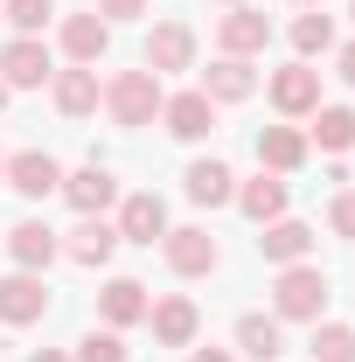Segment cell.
Returning <instances> with one entry per match:
<instances>
[{
	"instance_id": "obj_1",
	"label": "cell",
	"mask_w": 355,
	"mask_h": 362,
	"mask_svg": "<svg viewBox=\"0 0 355 362\" xmlns=\"http://www.w3.org/2000/svg\"><path fill=\"white\" fill-rule=\"evenodd\" d=\"M161 105H168V90H161V77H153L146 63H139V70H119V77L105 84V112H112V126H153Z\"/></svg>"
},
{
	"instance_id": "obj_2",
	"label": "cell",
	"mask_w": 355,
	"mask_h": 362,
	"mask_svg": "<svg viewBox=\"0 0 355 362\" xmlns=\"http://www.w3.org/2000/svg\"><path fill=\"white\" fill-rule=\"evenodd\" d=\"M272 314L279 320H320L327 314V272L320 265H279V279H272Z\"/></svg>"
},
{
	"instance_id": "obj_3",
	"label": "cell",
	"mask_w": 355,
	"mask_h": 362,
	"mask_svg": "<svg viewBox=\"0 0 355 362\" xmlns=\"http://www.w3.org/2000/svg\"><path fill=\"white\" fill-rule=\"evenodd\" d=\"M49 77H56V56H49L42 35H14L0 49V84L7 90H42Z\"/></svg>"
},
{
	"instance_id": "obj_4",
	"label": "cell",
	"mask_w": 355,
	"mask_h": 362,
	"mask_svg": "<svg viewBox=\"0 0 355 362\" xmlns=\"http://www.w3.org/2000/svg\"><path fill=\"white\" fill-rule=\"evenodd\" d=\"M161 251H168V265H175L181 279H209V272L223 265L216 237H209L202 223H181V230H168V237H161Z\"/></svg>"
},
{
	"instance_id": "obj_5",
	"label": "cell",
	"mask_w": 355,
	"mask_h": 362,
	"mask_svg": "<svg viewBox=\"0 0 355 362\" xmlns=\"http://www.w3.org/2000/svg\"><path fill=\"white\" fill-rule=\"evenodd\" d=\"M49 314V286H42V272H7L0 279V320L7 327H28V320H42Z\"/></svg>"
},
{
	"instance_id": "obj_6",
	"label": "cell",
	"mask_w": 355,
	"mask_h": 362,
	"mask_svg": "<svg viewBox=\"0 0 355 362\" xmlns=\"http://www.w3.org/2000/svg\"><path fill=\"white\" fill-rule=\"evenodd\" d=\"M77 216H105L112 202H119V181H112V168L105 160H91V168H77V175H63V188H56Z\"/></svg>"
},
{
	"instance_id": "obj_7",
	"label": "cell",
	"mask_w": 355,
	"mask_h": 362,
	"mask_svg": "<svg viewBox=\"0 0 355 362\" xmlns=\"http://www.w3.org/2000/svg\"><path fill=\"white\" fill-rule=\"evenodd\" d=\"M7 188L14 195H28V202H42V195H56L63 188V168H56V153H42V146H21L14 160H7Z\"/></svg>"
},
{
	"instance_id": "obj_8",
	"label": "cell",
	"mask_w": 355,
	"mask_h": 362,
	"mask_svg": "<svg viewBox=\"0 0 355 362\" xmlns=\"http://www.w3.org/2000/svg\"><path fill=\"white\" fill-rule=\"evenodd\" d=\"M7 258H14L21 272H49L56 258H63V237H56L42 216H21V223L7 230Z\"/></svg>"
},
{
	"instance_id": "obj_9",
	"label": "cell",
	"mask_w": 355,
	"mask_h": 362,
	"mask_svg": "<svg viewBox=\"0 0 355 362\" xmlns=\"http://www.w3.org/2000/svg\"><path fill=\"white\" fill-rule=\"evenodd\" d=\"M168 237V202L153 195V188H139L119 202V244H161Z\"/></svg>"
},
{
	"instance_id": "obj_10",
	"label": "cell",
	"mask_w": 355,
	"mask_h": 362,
	"mask_svg": "<svg viewBox=\"0 0 355 362\" xmlns=\"http://www.w3.org/2000/svg\"><path fill=\"white\" fill-rule=\"evenodd\" d=\"M272 105H279L286 119H313V105H320V70H313V63L272 70Z\"/></svg>"
},
{
	"instance_id": "obj_11",
	"label": "cell",
	"mask_w": 355,
	"mask_h": 362,
	"mask_svg": "<svg viewBox=\"0 0 355 362\" xmlns=\"http://www.w3.org/2000/svg\"><path fill=\"white\" fill-rule=\"evenodd\" d=\"M49 98H56V112H63V119H91V112H98V98H105V84H98V70H91V63H70V70H56V77H49Z\"/></svg>"
},
{
	"instance_id": "obj_12",
	"label": "cell",
	"mask_w": 355,
	"mask_h": 362,
	"mask_svg": "<svg viewBox=\"0 0 355 362\" xmlns=\"http://www.w3.org/2000/svg\"><path fill=\"white\" fill-rule=\"evenodd\" d=\"M161 126H168L175 139H188V146H195V139L216 133V105H209L202 90H175V98L161 105Z\"/></svg>"
},
{
	"instance_id": "obj_13",
	"label": "cell",
	"mask_w": 355,
	"mask_h": 362,
	"mask_svg": "<svg viewBox=\"0 0 355 362\" xmlns=\"http://www.w3.org/2000/svg\"><path fill=\"white\" fill-rule=\"evenodd\" d=\"M216 42H223V56H244V63H251V56L272 42V21L258 14V7H244V0H237V7L216 21Z\"/></svg>"
},
{
	"instance_id": "obj_14",
	"label": "cell",
	"mask_w": 355,
	"mask_h": 362,
	"mask_svg": "<svg viewBox=\"0 0 355 362\" xmlns=\"http://www.w3.org/2000/svg\"><path fill=\"white\" fill-rule=\"evenodd\" d=\"M146 70L168 77V70H195V28L188 21H161L146 35Z\"/></svg>"
},
{
	"instance_id": "obj_15",
	"label": "cell",
	"mask_w": 355,
	"mask_h": 362,
	"mask_svg": "<svg viewBox=\"0 0 355 362\" xmlns=\"http://www.w3.org/2000/svg\"><path fill=\"white\" fill-rule=\"evenodd\" d=\"M195 90H202L209 105H244V98L258 90V70H251L244 56H216V63L202 70V84H195Z\"/></svg>"
},
{
	"instance_id": "obj_16",
	"label": "cell",
	"mask_w": 355,
	"mask_h": 362,
	"mask_svg": "<svg viewBox=\"0 0 355 362\" xmlns=\"http://www.w3.org/2000/svg\"><path fill=\"white\" fill-rule=\"evenodd\" d=\"M313 251V230L300 216H279V223H258V258L265 265H307Z\"/></svg>"
},
{
	"instance_id": "obj_17",
	"label": "cell",
	"mask_w": 355,
	"mask_h": 362,
	"mask_svg": "<svg viewBox=\"0 0 355 362\" xmlns=\"http://www.w3.org/2000/svg\"><path fill=\"white\" fill-rule=\"evenodd\" d=\"M146 320H153V341H161V349H195V327H202L195 300L168 293V300H153V307H146Z\"/></svg>"
},
{
	"instance_id": "obj_18",
	"label": "cell",
	"mask_w": 355,
	"mask_h": 362,
	"mask_svg": "<svg viewBox=\"0 0 355 362\" xmlns=\"http://www.w3.org/2000/svg\"><path fill=\"white\" fill-rule=\"evenodd\" d=\"M112 251H119V223H105V216H77V230L63 237V258H77V265H112Z\"/></svg>"
},
{
	"instance_id": "obj_19",
	"label": "cell",
	"mask_w": 355,
	"mask_h": 362,
	"mask_svg": "<svg viewBox=\"0 0 355 362\" xmlns=\"http://www.w3.org/2000/svg\"><path fill=\"white\" fill-rule=\"evenodd\" d=\"M181 188H188V202H202V209H223V202H237V175L223 168L216 153H209V160H195V168L181 175Z\"/></svg>"
},
{
	"instance_id": "obj_20",
	"label": "cell",
	"mask_w": 355,
	"mask_h": 362,
	"mask_svg": "<svg viewBox=\"0 0 355 362\" xmlns=\"http://www.w3.org/2000/svg\"><path fill=\"white\" fill-rule=\"evenodd\" d=\"M146 286L139 279H105V293H98V314H105V327H133V320H146Z\"/></svg>"
},
{
	"instance_id": "obj_21",
	"label": "cell",
	"mask_w": 355,
	"mask_h": 362,
	"mask_svg": "<svg viewBox=\"0 0 355 362\" xmlns=\"http://www.w3.org/2000/svg\"><path fill=\"white\" fill-rule=\"evenodd\" d=\"M105 49H112V21H98V14H70V21H63V56H70V63H91V70H98Z\"/></svg>"
},
{
	"instance_id": "obj_22",
	"label": "cell",
	"mask_w": 355,
	"mask_h": 362,
	"mask_svg": "<svg viewBox=\"0 0 355 362\" xmlns=\"http://www.w3.org/2000/svg\"><path fill=\"white\" fill-rule=\"evenodd\" d=\"M300 160H307V133L300 126H265L258 133V168L265 175H293Z\"/></svg>"
},
{
	"instance_id": "obj_23",
	"label": "cell",
	"mask_w": 355,
	"mask_h": 362,
	"mask_svg": "<svg viewBox=\"0 0 355 362\" xmlns=\"http://www.w3.org/2000/svg\"><path fill=\"white\" fill-rule=\"evenodd\" d=\"M237 349H244L251 362H279L286 356V320L279 314H244L237 320Z\"/></svg>"
},
{
	"instance_id": "obj_24",
	"label": "cell",
	"mask_w": 355,
	"mask_h": 362,
	"mask_svg": "<svg viewBox=\"0 0 355 362\" xmlns=\"http://www.w3.org/2000/svg\"><path fill=\"white\" fill-rule=\"evenodd\" d=\"M237 209H244L251 223H279V216H286V181L279 175H251L237 188Z\"/></svg>"
},
{
	"instance_id": "obj_25",
	"label": "cell",
	"mask_w": 355,
	"mask_h": 362,
	"mask_svg": "<svg viewBox=\"0 0 355 362\" xmlns=\"http://www.w3.org/2000/svg\"><path fill=\"white\" fill-rule=\"evenodd\" d=\"M313 139H320L327 153H349L355 146V112L349 105H313Z\"/></svg>"
},
{
	"instance_id": "obj_26",
	"label": "cell",
	"mask_w": 355,
	"mask_h": 362,
	"mask_svg": "<svg viewBox=\"0 0 355 362\" xmlns=\"http://www.w3.org/2000/svg\"><path fill=\"white\" fill-rule=\"evenodd\" d=\"M293 49H300V63H313V56H327V49H334V21H327L320 7H307V14L293 21Z\"/></svg>"
},
{
	"instance_id": "obj_27",
	"label": "cell",
	"mask_w": 355,
	"mask_h": 362,
	"mask_svg": "<svg viewBox=\"0 0 355 362\" xmlns=\"http://www.w3.org/2000/svg\"><path fill=\"white\" fill-rule=\"evenodd\" d=\"M313 362H355V327H342V320H313Z\"/></svg>"
},
{
	"instance_id": "obj_28",
	"label": "cell",
	"mask_w": 355,
	"mask_h": 362,
	"mask_svg": "<svg viewBox=\"0 0 355 362\" xmlns=\"http://www.w3.org/2000/svg\"><path fill=\"white\" fill-rule=\"evenodd\" d=\"M0 14L14 21V35H42L49 14H56V0H0Z\"/></svg>"
},
{
	"instance_id": "obj_29",
	"label": "cell",
	"mask_w": 355,
	"mask_h": 362,
	"mask_svg": "<svg viewBox=\"0 0 355 362\" xmlns=\"http://www.w3.org/2000/svg\"><path fill=\"white\" fill-rule=\"evenodd\" d=\"M70 362H133V356H126V341H119V327H105V334L91 327L84 341H77V356H70Z\"/></svg>"
},
{
	"instance_id": "obj_30",
	"label": "cell",
	"mask_w": 355,
	"mask_h": 362,
	"mask_svg": "<svg viewBox=\"0 0 355 362\" xmlns=\"http://www.w3.org/2000/svg\"><path fill=\"white\" fill-rule=\"evenodd\" d=\"M327 223H334V237H355V188H342V195H334Z\"/></svg>"
},
{
	"instance_id": "obj_31",
	"label": "cell",
	"mask_w": 355,
	"mask_h": 362,
	"mask_svg": "<svg viewBox=\"0 0 355 362\" xmlns=\"http://www.w3.org/2000/svg\"><path fill=\"white\" fill-rule=\"evenodd\" d=\"M91 14H98V21H139V14H146V0H98Z\"/></svg>"
},
{
	"instance_id": "obj_32",
	"label": "cell",
	"mask_w": 355,
	"mask_h": 362,
	"mask_svg": "<svg viewBox=\"0 0 355 362\" xmlns=\"http://www.w3.org/2000/svg\"><path fill=\"white\" fill-rule=\"evenodd\" d=\"M188 362H237L230 349H188Z\"/></svg>"
},
{
	"instance_id": "obj_33",
	"label": "cell",
	"mask_w": 355,
	"mask_h": 362,
	"mask_svg": "<svg viewBox=\"0 0 355 362\" xmlns=\"http://www.w3.org/2000/svg\"><path fill=\"white\" fill-rule=\"evenodd\" d=\"M342 77H349V84H355V42L342 49Z\"/></svg>"
},
{
	"instance_id": "obj_34",
	"label": "cell",
	"mask_w": 355,
	"mask_h": 362,
	"mask_svg": "<svg viewBox=\"0 0 355 362\" xmlns=\"http://www.w3.org/2000/svg\"><path fill=\"white\" fill-rule=\"evenodd\" d=\"M28 362H70V356H63V349H35Z\"/></svg>"
},
{
	"instance_id": "obj_35",
	"label": "cell",
	"mask_w": 355,
	"mask_h": 362,
	"mask_svg": "<svg viewBox=\"0 0 355 362\" xmlns=\"http://www.w3.org/2000/svg\"><path fill=\"white\" fill-rule=\"evenodd\" d=\"M0 112H7V84H0Z\"/></svg>"
},
{
	"instance_id": "obj_36",
	"label": "cell",
	"mask_w": 355,
	"mask_h": 362,
	"mask_svg": "<svg viewBox=\"0 0 355 362\" xmlns=\"http://www.w3.org/2000/svg\"><path fill=\"white\" fill-rule=\"evenodd\" d=\"M293 7H320V0H293Z\"/></svg>"
},
{
	"instance_id": "obj_37",
	"label": "cell",
	"mask_w": 355,
	"mask_h": 362,
	"mask_svg": "<svg viewBox=\"0 0 355 362\" xmlns=\"http://www.w3.org/2000/svg\"><path fill=\"white\" fill-rule=\"evenodd\" d=\"M0 175H7V153H0Z\"/></svg>"
},
{
	"instance_id": "obj_38",
	"label": "cell",
	"mask_w": 355,
	"mask_h": 362,
	"mask_svg": "<svg viewBox=\"0 0 355 362\" xmlns=\"http://www.w3.org/2000/svg\"><path fill=\"white\" fill-rule=\"evenodd\" d=\"M223 7H237V0H223Z\"/></svg>"
},
{
	"instance_id": "obj_39",
	"label": "cell",
	"mask_w": 355,
	"mask_h": 362,
	"mask_svg": "<svg viewBox=\"0 0 355 362\" xmlns=\"http://www.w3.org/2000/svg\"><path fill=\"white\" fill-rule=\"evenodd\" d=\"M349 14H355V0H349Z\"/></svg>"
}]
</instances>
